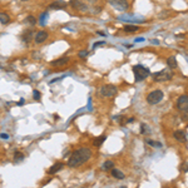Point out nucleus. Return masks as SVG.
<instances>
[{
	"label": "nucleus",
	"mask_w": 188,
	"mask_h": 188,
	"mask_svg": "<svg viewBox=\"0 0 188 188\" xmlns=\"http://www.w3.org/2000/svg\"><path fill=\"white\" fill-rule=\"evenodd\" d=\"M93 156V152L87 147L79 148L72 153L70 158L68 161V166L72 167V168H76V167H80L82 164H84L85 162H88Z\"/></svg>",
	"instance_id": "1"
},
{
	"label": "nucleus",
	"mask_w": 188,
	"mask_h": 188,
	"mask_svg": "<svg viewBox=\"0 0 188 188\" xmlns=\"http://www.w3.org/2000/svg\"><path fill=\"white\" fill-rule=\"evenodd\" d=\"M133 73H134V76H136V82H142L144 80L147 76H149L151 74V70L148 68H145L143 65H134L133 67Z\"/></svg>",
	"instance_id": "2"
},
{
	"label": "nucleus",
	"mask_w": 188,
	"mask_h": 188,
	"mask_svg": "<svg viewBox=\"0 0 188 188\" xmlns=\"http://www.w3.org/2000/svg\"><path fill=\"white\" fill-rule=\"evenodd\" d=\"M173 78V73L171 69H164V70L161 72H157L153 74V80L158 82V83H162V82H168Z\"/></svg>",
	"instance_id": "3"
},
{
	"label": "nucleus",
	"mask_w": 188,
	"mask_h": 188,
	"mask_svg": "<svg viewBox=\"0 0 188 188\" xmlns=\"http://www.w3.org/2000/svg\"><path fill=\"white\" fill-rule=\"evenodd\" d=\"M163 97H164V94L162 90H153V92H151L147 95V102L151 106H154V104H158L163 99Z\"/></svg>",
	"instance_id": "4"
},
{
	"label": "nucleus",
	"mask_w": 188,
	"mask_h": 188,
	"mask_svg": "<svg viewBox=\"0 0 188 188\" xmlns=\"http://www.w3.org/2000/svg\"><path fill=\"white\" fill-rule=\"evenodd\" d=\"M118 92L117 87L112 85V84H107V85H103L100 88V94L103 97H107V98H112V97H114Z\"/></svg>",
	"instance_id": "5"
},
{
	"label": "nucleus",
	"mask_w": 188,
	"mask_h": 188,
	"mask_svg": "<svg viewBox=\"0 0 188 188\" xmlns=\"http://www.w3.org/2000/svg\"><path fill=\"white\" fill-rule=\"evenodd\" d=\"M108 1L110 3V5H112L114 9L119 10V11H125L129 8V3L127 0H108Z\"/></svg>",
	"instance_id": "6"
},
{
	"label": "nucleus",
	"mask_w": 188,
	"mask_h": 188,
	"mask_svg": "<svg viewBox=\"0 0 188 188\" xmlns=\"http://www.w3.org/2000/svg\"><path fill=\"white\" fill-rule=\"evenodd\" d=\"M69 5H70L73 9L79 10V11H82V13H85V11H88V10H89L88 5H87V4H84L83 1H80V0H70V3H69Z\"/></svg>",
	"instance_id": "7"
},
{
	"label": "nucleus",
	"mask_w": 188,
	"mask_h": 188,
	"mask_svg": "<svg viewBox=\"0 0 188 188\" xmlns=\"http://www.w3.org/2000/svg\"><path fill=\"white\" fill-rule=\"evenodd\" d=\"M187 108H188V95H181L177 99V109L183 112Z\"/></svg>",
	"instance_id": "8"
},
{
	"label": "nucleus",
	"mask_w": 188,
	"mask_h": 188,
	"mask_svg": "<svg viewBox=\"0 0 188 188\" xmlns=\"http://www.w3.org/2000/svg\"><path fill=\"white\" fill-rule=\"evenodd\" d=\"M48 37H49V34H48L45 30H40L35 34V37H34V40H35L37 44H41L44 43V41L48 39Z\"/></svg>",
	"instance_id": "9"
},
{
	"label": "nucleus",
	"mask_w": 188,
	"mask_h": 188,
	"mask_svg": "<svg viewBox=\"0 0 188 188\" xmlns=\"http://www.w3.org/2000/svg\"><path fill=\"white\" fill-rule=\"evenodd\" d=\"M67 3L64 1V0H55V1H53V3H50V5H49V8L50 9H53V10H63V9H65L67 8Z\"/></svg>",
	"instance_id": "10"
},
{
	"label": "nucleus",
	"mask_w": 188,
	"mask_h": 188,
	"mask_svg": "<svg viewBox=\"0 0 188 188\" xmlns=\"http://www.w3.org/2000/svg\"><path fill=\"white\" fill-rule=\"evenodd\" d=\"M173 137L176 138V141L181 142V143H186L187 142V137H186V133L183 130H176L173 133Z\"/></svg>",
	"instance_id": "11"
},
{
	"label": "nucleus",
	"mask_w": 188,
	"mask_h": 188,
	"mask_svg": "<svg viewBox=\"0 0 188 188\" xmlns=\"http://www.w3.org/2000/svg\"><path fill=\"white\" fill-rule=\"evenodd\" d=\"M69 63V58L68 57H61L59 59H55L52 61V65L53 67H63V65H65Z\"/></svg>",
	"instance_id": "12"
},
{
	"label": "nucleus",
	"mask_w": 188,
	"mask_h": 188,
	"mask_svg": "<svg viewBox=\"0 0 188 188\" xmlns=\"http://www.w3.org/2000/svg\"><path fill=\"white\" fill-rule=\"evenodd\" d=\"M31 39H33V31L31 30H25L23 34H22V40L24 41L25 44H29L30 41H31Z\"/></svg>",
	"instance_id": "13"
},
{
	"label": "nucleus",
	"mask_w": 188,
	"mask_h": 188,
	"mask_svg": "<svg viewBox=\"0 0 188 188\" xmlns=\"http://www.w3.org/2000/svg\"><path fill=\"white\" fill-rule=\"evenodd\" d=\"M167 65H168V68L169 69H176L177 67H178V63H177V59H176V57H169L168 59H167Z\"/></svg>",
	"instance_id": "14"
},
{
	"label": "nucleus",
	"mask_w": 188,
	"mask_h": 188,
	"mask_svg": "<svg viewBox=\"0 0 188 188\" xmlns=\"http://www.w3.org/2000/svg\"><path fill=\"white\" fill-rule=\"evenodd\" d=\"M63 167H64V164H63V163H55L53 167H50V169L48 171V173H49V175H54V173H57L60 169H63Z\"/></svg>",
	"instance_id": "15"
},
{
	"label": "nucleus",
	"mask_w": 188,
	"mask_h": 188,
	"mask_svg": "<svg viewBox=\"0 0 188 188\" xmlns=\"http://www.w3.org/2000/svg\"><path fill=\"white\" fill-rule=\"evenodd\" d=\"M110 173H112V177L117 178V179H124V175L117 168H112L110 169Z\"/></svg>",
	"instance_id": "16"
},
{
	"label": "nucleus",
	"mask_w": 188,
	"mask_h": 188,
	"mask_svg": "<svg viewBox=\"0 0 188 188\" xmlns=\"http://www.w3.org/2000/svg\"><path fill=\"white\" fill-rule=\"evenodd\" d=\"M106 139H107V137L104 136V134H103V136H100V137H98V138H95V139H94V143H93V144H94V147L99 148L100 145L104 143V141H106Z\"/></svg>",
	"instance_id": "17"
},
{
	"label": "nucleus",
	"mask_w": 188,
	"mask_h": 188,
	"mask_svg": "<svg viewBox=\"0 0 188 188\" xmlns=\"http://www.w3.org/2000/svg\"><path fill=\"white\" fill-rule=\"evenodd\" d=\"M10 22V16L6 13H0V23L1 24H8Z\"/></svg>",
	"instance_id": "18"
},
{
	"label": "nucleus",
	"mask_w": 188,
	"mask_h": 188,
	"mask_svg": "<svg viewBox=\"0 0 188 188\" xmlns=\"http://www.w3.org/2000/svg\"><path fill=\"white\" fill-rule=\"evenodd\" d=\"M139 30V26L137 25H125L124 26V31H127V33H136Z\"/></svg>",
	"instance_id": "19"
},
{
	"label": "nucleus",
	"mask_w": 188,
	"mask_h": 188,
	"mask_svg": "<svg viewBox=\"0 0 188 188\" xmlns=\"http://www.w3.org/2000/svg\"><path fill=\"white\" fill-rule=\"evenodd\" d=\"M23 159H24V154H23V153H20V152H15V153H14V162H15V163L22 162Z\"/></svg>",
	"instance_id": "20"
},
{
	"label": "nucleus",
	"mask_w": 188,
	"mask_h": 188,
	"mask_svg": "<svg viewBox=\"0 0 188 188\" xmlns=\"http://www.w3.org/2000/svg\"><path fill=\"white\" fill-rule=\"evenodd\" d=\"M113 167H114V163H113L112 161H106V162L103 163V167H102V168H103L104 171H110V169L113 168Z\"/></svg>",
	"instance_id": "21"
},
{
	"label": "nucleus",
	"mask_w": 188,
	"mask_h": 188,
	"mask_svg": "<svg viewBox=\"0 0 188 188\" xmlns=\"http://www.w3.org/2000/svg\"><path fill=\"white\" fill-rule=\"evenodd\" d=\"M24 22L26 23V24H30V25H35L37 24V19L34 18L33 15H28L26 18H25V20Z\"/></svg>",
	"instance_id": "22"
},
{
	"label": "nucleus",
	"mask_w": 188,
	"mask_h": 188,
	"mask_svg": "<svg viewBox=\"0 0 188 188\" xmlns=\"http://www.w3.org/2000/svg\"><path fill=\"white\" fill-rule=\"evenodd\" d=\"M147 143H148L149 145H152V147H154V148H161V147H162V143L154 142V141H151V139H147Z\"/></svg>",
	"instance_id": "23"
},
{
	"label": "nucleus",
	"mask_w": 188,
	"mask_h": 188,
	"mask_svg": "<svg viewBox=\"0 0 188 188\" xmlns=\"http://www.w3.org/2000/svg\"><path fill=\"white\" fill-rule=\"evenodd\" d=\"M182 121L188 123V108L186 110H183V114H182Z\"/></svg>",
	"instance_id": "24"
},
{
	"label": "nucleus",
	"mask_w": 188,
	"mask_h": 188,
	"mask_svg": "<svg viewBox=\"0 0 188 188\" xmlns=\"http://www.w3.org/2000/svg\"><path fill=\"white\" fill-rule=\"evenodd\" d=\"M33 95H34V99H35V100H40V93L38 92V90H34V92H33Z\"/></svg>",
	"instance_id": "25"
},
{
	"label": "nucleus",
	"mask_w": 188,
	"mask_h": 188,
	"mask_svg": "<svg viewBox=\"0 0 188 188\" xmlns=\"http://www.w3.org/2000/svg\"><path fill=\"white\" fill-rule=\"evenodd\" d=\"M78 55H79L80 58H85L87 55H88V52H87V50H80V52L78 53Z\"/></svg>",
	"instance_id": "26"
},
{
	"label": "nucleus",
	"mask_w": 188,
	"mask_h": 188,
	"mask_svg": "<svg viewBox=\"0 0 188 188\" xmlns=\"http://www.w3.org/2000/svg\"><path fill=\"white\" fill-rule=\"evenodd\" d=\"M145 129H147V125L143 123V124L141 125V133H145Z\"/></svg>",
	"instance_id": "27"
},
{
	"label": "nucleus",
	"mask_w": 188,
	"mask_h": 188,
	"mask_svg": "<svg viewBox=\"0 0 188 188\" xmlns=\"http://www.w3.org/2000/svg\"><path fill=\"white\" fill-rule=\"evenodd\" d=\"M0 137H1L3 139H6V138H8V134H5V133H3V134H0Z\"/></svg>",
	"instance_id": "28"
},
{
	"label": "nucleus",
	"mask_w": 188,
	"mask_h": 188,
	"mask_svg": "<svg viewBox=\"0 0 188 188\" xmlns=\"http://www.w3.org/2000/svg\"><path fill=\"white\" fill-rule=\"evenodd\" d=\"M103 44H104V41H100V43H95V44H94V48L98 46V45H103Z\"/></svg>",
	"instance_id": "29"
},
{
	"label": "nucleus",
	"mask_w": 188,
	"mask_h": 188,
	"mask_svg": "<svg viewBox=\"0 0 188 188\" xmlns=\"http://www.w3.org/2000/svg\"><path fill=\"white\" fill-rule=\"evenodd\" d=\"M184 172H188V163H186V166H184Z\"/></svg>",
	"instance_id": "30"
},
{
	"label": "nucleus",
	"mask_w": 188,
	"mask_h": 188,
	"mask_svg": "<svg viewBox=\"0 0 188 188\" xmlns=\"http://www.w3.org/2000/svg\"><path fill=\"white\" fill-rule=\"evenodd\" d=\"M88 1H90V3H95L97 0H88Z\"/></svg>",
	"instance_id": "31"
},
{
	"label": "nucleus",
	"mask_w": 188,
	"mask_h": 188,
	"mask_svg": "<svg viewBox=\"0 0 188 188\" xmlns=\"http://www.w3.org/2000/svg\"><path fill=\"white\" fill-rule=\"evenodd\" d=\"M20 1H29V0H20Z\"/></svg>",
	"instance_id": "32"
}]
</instances>
